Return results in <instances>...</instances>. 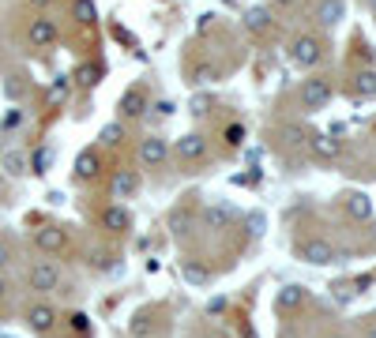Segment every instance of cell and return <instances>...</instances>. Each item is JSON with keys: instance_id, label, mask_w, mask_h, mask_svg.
Instances as JSON below:
<instances>
[{"instance_id": "1", "label": "cell", "mask_w": 376, "mask_h": 338, "mask_svg": "<svg viewBox=\"0 0 376 338\" xmlns=\"http://www.w3.org/2000/svg\"><path fill=\"white\" fill-rule=\"evenodd\" d=\"M327 102H332V83H327V79L313 76L301 83V105L305 109H324Z\"/></svg>"}, {"instance_id": "2", "label": "cell", "mask_w": 376, "mask_h": 338, "mask_svg": "<svg viewBox=\"0 0 376 338\" xmlns=\"http://www.w3.org/2000/svg\"><path fill=\"white\" fill-rule=\"evenodd\" d=\"M297 255L305 263H313V267H327V263H335L338 255H335V248L327 241H301L297 244Z\"/></svg>"}, {"instance_id": "3", "label": "cell", "mask_w": 376, "mask_h": 338, "mask_svg": "<svg viewBox=\"0 0 376 338\" xmlns=\"http://www.w3.org/2000/svg\"><path fill=\"white\" fill-rule=\"evenodd\" d=\"M320 42L313 38V34H301V38H293V45H290V57L301 64V68H313V64L320 60Z\"/></svg>"}, {"instance_id": "4", "label": "cell", "mask_w": 376, "mask_h": 338, "mask_svg": "<svg viewBox=\"0 0 376 338\" xmlns=\"http://www.w3.org/2000/svg\"><path fill=\"white\" fill-rule=\"evenodd\" d=\"M26 282H31V289H38V294H53V289L60 286V275L53 263H34L31 275H26Z\"/></svg>"}, {"instance_id": "5", "label": "cell", "mask_w": 376, "mask_h": 338, "mask_svg": "<svg viewBox=\"0 0 376 338\" xmlns=\"http://www.w3.org/2000/svg\"><path fill=\"white\" fill-rule=\"evenodd\" d=\"M166 154H170V147H166V140H158V135H147V140L140 143V162L143 166H162Z\"/></svg>"}, {"instance_id": "6", "label": "cell", "mask_w": 376, "mask_h": 338, "mask_svg": "<svg viewBox=\"0 0 376 338\" xmlns=\"http://www.w3.org/2000/svg\"><path fill=\"white\" fill-rule=\"evenodd\" d=\"M26 38H31V45L45 49V45L57 42V23H53V19H31V31H26Z\"/></svg>"}, {"instance_id": "7", "label": "cell", "mask_w": 376, "mask_h": 338, "mask_svg": "<svg viewBox=\"0 0 376 338\" xmlns=\"http://www.w3.org/2000/svg\"><path fill=\"white\" fill-rule=\"evenodd\" d=\"M204 154H207L204 135H181V140H177V158L181 162H199Z\"/></svg>"}, {"instance_id": "8", "label": "cell", "mask_w": 376, "mask_h": 338, "mask_svg": "<svg viewBox=\"0 0 376 338\" xmlns=\"http://www.w3.org/2000/svg\"><path fill=\"white\" fill-rule=\"evenodd\" d=\"M26 323H31L38 335H45V331H53V323H57V312H53L49 305H34L31 312H26Z\"/></svg>"}, {"instance_id": "9", "label": "cell", "mask_w": 376, "mask_h": 338, "mask_svg": "<svg viewBox=\"0 0 376 338\" xmlns=\"http://www.w3.org/2000/svg\"><path fill=\"white\" fill-rule=\"evenodd\" d=\"M343 15H346V4H343V0H320V8H316V23H320V26H335Z\"/></svg>"}, {"instance_id": "10", "label": "cell", "mask_w": 376, "mask_h": 338, "mask_svg": "<svg viewBox=\"0 0 376 338\" xmlns=\"http://www.w3.org/2000/svg\"><path fill=\"white\" fill-rule=\"evenodd\" d=\"M136 192H140V177H136L132 169H121V173L113 177V196H117V199H132Z\"/></svg>"}, {"instance_id": "11", "label": "cell", "mask_w": 376, "mask_h": 338, "mask_svg": "<svg viewBox=\"0 0 376 338\" xmlns=\"http://www.w3.org/2000/svg\"><path fill=\"white\" fill-rule=\"evenodd\" d=\"M34 244H38L42 252H60L64 248V230H57V226H45V230L34 233Z\"/></svg>"}, {"instance_id": "12", "label": "cell", "mask_w": 376, "mask_h": 338, "mask_svg": "<svg viewBox=\"0 0 376 338\" xmlns=\"http://www.w3.org/2000/svg\"><path fill=\"white\" fill-rule=\"evenodd\" d=\"M207 226H211V230H230V226H234V211H230V207H226V203H215V207H207Z\"/></svg>"}, {"instance_id": "13", "label": "cell", "mask_w": 376, "mask_h": 338, "mask_svg": "<svg viewBox=\"0 0 376 338\" xmlns=\"http://www.w3.org/2000/svg\"><path fill=\"white\" fill-rule=\"evenodd\" d=\"M0 169H4L8 177H23L26 173V154L23 151H4L0 154Z\"/></svg>"}, {"instance_id": "14", "label": "cell", "mask_w": 376, "mask_h": 338, "mask_svg": "<svg viewBox=\"0 0 376 338\" xmlns=\"http://www.w3.org/2000/svg\"><path fill=\"white\" fill-rule=\"evenodd\" d=\"M143 109H147V98H143V90H124V94H121V113L124 117H140L143 113Z\"/></svg>"}, {"instance_id": "15", "label": "cell", "mask_w": 376, "mask_h": 338, "mask_svg": "<svg viewBox=\"0 0 376 338\" xmlns=\"http://www.w3.org/2000/svg\"><path fill=\"white\" fill-rule=\"evenodd\" d=\"M309 151H313L316 158H338V140H332V135H313Z\"/></svg>"}, {"instance_id": "16", "label": "cell", "mask_w": 376, "mask_h": 338, "mask_svg": "<svg viewBox=\"0 0 376 338\" xmlns=\"http://www.w3.org/2000/svg\"><path fill=\"white\" fill-rule=\"evenodd\" d=\"M181 275H185L192 286H207V282H211V271L204 267V263H196V260H185V263H181Z\"/></svg>"}, {"instance_id": "17", "label": "cell", "mask_w": 376, "mask_h": 338, "mask_svg": "<svg viewBox=\"0 0 376 338\" xmlns=\"http://www.w3.org/2000/svg\"><path fill=\"white\" fill-rule=\"evenodd\" d=\"M128 222H132V218H128L124 207H106V214H102V226H106V230L121 233V230H128Z\"/></svg>"}, {"instance_id": "18", "label": "cell", "mask_w": 376, "mask_h": 338, "mask_svg": "<svg viewBox=\"0 0 376 338\" xmlns=\"http://www.w3.org/2000/svg\"><path fill=\"white\" fill-rule=\"evenodd\" d=\"M346 207H350L354 218H373V199L365 196V192H350V196H346Z\"/></svg>"}, {"instance_id": "19", "label": "cell", "mask_w": 376, "mask_h": 338, "mask_svg": "<svg viewBox=\"0 0 376 338\" xmlns=\"http://www.w3.org/2000/svg\"><path fill=\"white\" fill-rule=\"evenodd\" d=\"M305 305V289L301 286H282L279 289V308H301Z\"/></svg>"}, {"instance_id": "20", "label": "cell", "mask_w": 376, "mask_h": 338, "mask_svg": "<svg viewBox=\"0 0 376 338\" xmlns=\"http://www.w3.org/2000/svg\"><path fill=\"white\" fill-rule=\"evenodd\" d=\"M268 23H271L268 8H249V12H245V26H249V31H268Z\"/></svg>"}, {"instance_id": "21", "label": "cell", "mask_w": 376, "mask_h": 338, "mask_svg": "<svg viewBox=\"0 0 376 338\" xmlns=\"http://www.w3.org/2000/svg\"><path fill=\"white\" fill-rule=\"evenodd\" d=\"M357 98H376V71L373 68L357 71Z\"/></svg>"}, {"instance_id": "22", "label": "cell", "mask_w": 376, "mask_h": 338, "mask_svg": "<svg viewBox=\"0 0 376 338\" xmlns=\"http://www.w3.org/2000/svg\"><path fill=\"white\" fill-rule=\"evenodd\" d=\"M26 166H31L34 173H49V166H53V151L49 147H38L31 154V158H26Z\"/></svg>"}, {"instance_id": "23", "label": "cell", "mask_w": 376, "mask_h": 338, "mask_svg": "<svg viewBox=\"0 0 376 338\" xmlns=\"http://www.w3.org/2000/svg\"><path fill=\"white\" fill-rule=\"evenodd\" d=\"M76 173H79V177H95V173H98V154L95 151L79 154V158H76Z\"/></svg>"}, {"instance_id": "24", "label": "cell", "mask_w": 376, "mask_h": 338, "mask_svg": "<svg viewBox=\"0 0 376 338\" xmlns=\"http://www.w3.org/2000/svg\"><path fill=\"white\" fill-rule=\"evenodd\" d=\"M72 15H76L79 23H95V4H90V0H76V4H72Z\"/></svg>"}, {"instance_id": "25", "label": "cell", "mask_w": 376, "mask_h": 338, "mask_svg": "<svg viewBox=\"0 0 376 338\" xmlns=\"http://www.w3.org/2000/svg\"><path fill=\"white\" fill-rule=\"evenodd\" d=\"M98 140L106 143V147H117V143L124 140V132H121V124H106L102 128V135H98Z\"/></svg>"}, {"instance_id": "26", "label": "cell", "mask_w": 376, "mask_h": 338, "mask_svg": "<svg viewBox=\"0 0 376 338\" xmlns=\"http://www.w3.org/2000/svg\"><path fill=\"white\" fill-rule=\"evenodd\" d=\"M245 226H249V233H252V237H260L268 222H263V214H260V211H252V214H245Z\"/></svg>"}, {"instance_id": "27", "label": "cell", "mask_w": 376, "mask_h": 338, "mask_svg": "<svg viewBox=\"0 0 376 338\" xmlns=\"http://www.w3.org/2000/svg\"><path fill=\"white\" fill-rule=\"evenodd\" d=\"M68 90H72V87H68V79H64V76H60V79H57V83H53V87H49V98H53V102H64V98H68Z\"/></svg>"}, {"instance_id": "28", "label": "cell", "mask_w": 376, "mask_h": 338, "mask_svg": "<svg viewBox=\"0 0 376 338\" xmlns=\"http://www.w3.org/2000/svg\"><path fill=\"white\" fill-rule=\"evenodd\" d=\"M207 312H211V316H222V312H226V297H215V301L207 305Z\"/></svg>"}, {"instance_id": "29", "label": "cell", "mask_w": 376, "mask_h": 338, "mask_svg": "<svg viewBox=\"0 0 376 338\" xmlns=\"http://www.w3.org/2000/svg\"><path fill=\"white\" fill-rule=\"evenodd\" d=\"M23 94V83H19V76L15 79H8V98H19Z\"/></svg>"}, {"instance_id": "30", "label": "cell", "mask_w": 376, "mask_h": 338, "mask_svg": "<svg viewBox=\"0 0 376 338\" xmlns=\"http://www.w3.org/2000/svg\"><path fill=\"white\" fill-rule=\"evenodd\" d=\"M226 140H230V143H241V140H245V128H237V124H234L230 132H226Z\"/></svg>"}, {"instance_id": "31", "label": "cell", "mask_w": 376, "mask_h": 338, "mask_svg": "<svg viewBox=\"0 0 376 338\" xmlns=\"http://www.w3.org/2000/svg\"><path fill=\"white\" fill-rule=\"evenodd\" d=\"M335 297L338 301H350L354 297V286H335Z\"/></svg>"}, {"instance_id": "32", "label": "cell", "mask_w": 376, "mask_h": 338, "mask_svg": "<svg viewBox=\"0 0 376 338\" xmlns=\"http://www.w3.org/2000/svg\"><path fill=\"white\" fill-rule=\"evenodd\" d=\"M79 83H95V71H90V68H79Z\"/></svg>"}, {"instance_id": "33", "label": "cell", "mask_w": 376, "mask_h": 338, "mask_svg": "<svg viewBox=\"0 0 376 338\" xmlns=\"http://www.w3.org/2000/svg\"><path fill=\"white\" fill-rule=\"evenodd\" d=\"M196 79H199V83H211V79H215V71H207V68H199V71H196Z\"/></svg>"}, {"instance_id": "34", "label": "cell", "mask_w": 376, "mask_h": 338, "mask_svg": "<svg viewBox=\"0 0 376 338\" xmlns=\"http://www.w3.org/2000/svg\"><path fill=\"white\" fill-rule=\"evenodd\" d=\"M4 263H8V248L0 244V267H4Z\"/></svg>"}, {"instance_id": "35", "label": "cell", "mask_w": 376, "mask_h": 338, "mask_svg": "<svg viewBox=\"0 0 376 338\" xmlns=\"http://www.w3.org/2000/svg\"><path fill=\"white\" fill-rule=\"evenodd\" d=\"M275 4H282V8H290V4H297V0H275Z\"/></svg>"}, {"instance_id": "36", "label": "cell", "mask_w": 376, "mask_h": 338, "mask_svg": "<svg viewBox=\"0 0 376 338\" xmlns=\"http://www.w3.org/2000/svg\"><path fill=\"white\" fill-rule=\"evenodd\" d=\"M31 4H38V8H45V4H53V0H31Z\"/></svg>"}, {"instance_id": "37", "label": "cell", "mask_w": 376, "mask_h": 338, "mask_svg": "<svg viewBox=\"0 0 376 338\" xmlns=\"http://www.w3.org/2000/svg\"><path fill=\"white\" fill-rule=\"evenodd\" d=\"M369 338H376V327H373V331H369Z\"/></svg>"}, {"instance_id": "38", "label": "cell", "mask_w": 376, "mask_h": 338, "mask_svg": "<svg viewBox=\"0 0 376 338\" xmlns=\"http://www.w3.org/2000/svg\"><path fill=\"white\" fill-rule=\"evenodd\" d=\"M369 4H373V12H376V0H369Z\"/></svg>"}, {"instance_id": "39", "label": "cell", "mask_w": 376, "mask_h": 338, "mask_svg": "<svg viewBox=\"0 0 376 338\" xmlns=\"http://www.w3.org/2000/svg\"><path fill=\"white\" fill-rule=\"evenodd\" d=\"M332 338H346V335H332Z\"/></svg>"}, {"instance_id": "40", "label": "cell", "mask_w": 376, "mask_h": 338, "mask_svg": "<svg viewBox=\"0 0 376 338\" xmlns=\"http://www.w3.org/2000/svg\"><path fill=\"white\" fill-rule=\"evenodd\" d=\"M0 294H4V282H0Z\"/></svg>"}]
</instances>
